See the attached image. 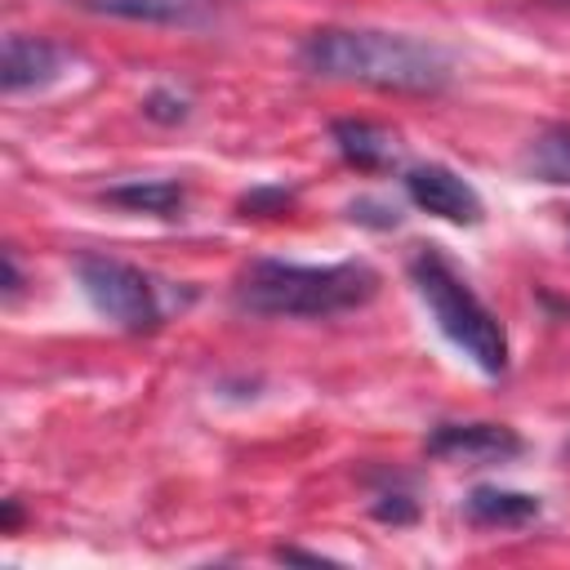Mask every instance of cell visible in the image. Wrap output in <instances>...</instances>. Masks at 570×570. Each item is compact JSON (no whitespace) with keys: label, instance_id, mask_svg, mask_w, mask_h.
Listing matches in <instances>:
<instances>
[{"label":"cell","instance_id":"cell-3","mask_svg":"<svg viewBox=\"0 0 570 570\" xmlns=\"http://www.w3.org/2000/svg\"><path fill=\"white\" fill-rule=\"evenodd\" d=\"M410 281L419 298L428 303L436 330L481 370V374H503L508 370V330L503 321L476 298V289L463 281V272L436 249L419 245L410 258Z\"/></svg>","mask_w":570,"mask_h":570},{"label":"cell","instance_id":"cell-12","mask_svg":"<svg viewBox=\"0 0 570 570\" xmlns=\"http://www.w3.org/2000/svg\"><path fill=\"white\" fill-rule=\"evenodd\" d=\"M521 169L539 183H552V187H570V120H557V125H543L525 156H521Z\"/></svg>","mask_w":570,"mask_h":570},{"label":"cell","instance_id":"cell-18","mask_svg":"<svg viewBox=\"0 0 570 570\" xmlns=\"http://www.w3.org/2000/svg\"><path fill=\"white\" fill-rule=\"evenodd\" d=\"M22 289V276H18V263H13V254H4V294L13 298Z\"/></svg>","mask_w":570,"mask_h":570},{"label":"cell","instance_id":"cell-19","mask_svg":"<svg viewBox=\"0 0 570 570\" xmlns=\"http://www.w3.org/2000/svg\"><path fill=\"white\" fill-rule=\"evenodd\" d=\"M18 517H22L18 499H4V517H0V525H4V530H13V525H18Z\"/></svg>","mask_w":570,"mask_h":570},{"label":"cell","instance_id":"cell-7","mask_svg":"<svg viewBox=\"0 0 570 570\" xmlns=\"http://www.w3.org/2000/svg\"><path fill=\"white\" fill-rule=\"evenodd\" d=\"M67 62V49L45 40V36H4V53H0V89L4 94H22V89H40L49 85Z\"/></svg>","mask_w":570,"mask_h":570},{"label":"cell","instance_id":"cell-16","mask_svg":"<svg viewBox=\"0 0 570 570\" xmlns=\"http://www.w3.org/2000/svg\"><path fill=\"white\" fill-rule=\"evenodd\" d=\"M347 218H352V223H365V227H396V223H401V214H396L392 205H383V200H365V196L347 205Z\"/></svg>","mask_w":570,"mask_h":570},{"label":"cell","instance_id":"cell-2","mask_svg":"<svg viewBox=\"0 0 570 570\" xmlns=\"http://www.w3.org/2000/svg\"><path fill=\"white\" fill-rule=\"evenodd\" d=\"M379 294V272L370 263H285L254 258L236 285L232 303L249 316H338L365 307Z\"/></svg>","mask_w":570,"mask_h":570},{"label":"cell","instance_id":"cell-20","mask_svg":"<svg viewBox=\"0 0 570 570\" xmlns=\"http://www.w3.org/2000/svg\"><path fill=\"white\" fill-rule=\"evenodd\" d=\"M561 4H570V0H561Z\"/></svg>","mask_w":570,"mask_h":570},{"label":"cell","instance_id":"cell-1","mask_svg":"<svg viewBox=\"0 0 570 570\" xmlns=\"http://www.w3.org/2000/svg\"><path fill=\"white\" fill-rule=\"evenodd\" d=\"M298 62L321 80L387 94H441L454 80V62L441 45L374 27H321L298 45Z\"/></svg>","mask_w":570,"mask_h":570},{"label":"cell","instance_id":"cell-15","mask_svg":"<svg viewBox=\"0 0 570 570\" xmlns=\"http://www.w3.org/2000/svg\"><path fill=\"white\" fill-rule=\"evenodd\" d=\"M285 205H294V191H289V187H254V191L240 196L236 209H240L245 218H249V214L258 218V214H281Z\"/></svg>","mask_w":570,"mask_h":570},{"label":"cell","instance_id":"cell-10","mask_svg":"<svg viewBox=\"0 0 570 570\" xmlns=\"http://www.w3.org/2000/svg\"><path fill=\"white\" fill-rule=\"evenodd\" d=\"M463 512L476 521V525H525L543 512L539 494H525V490H503V485H476L468 499H463Z\"/></svg>","mask_w":570,"mask_h":570},{"label":"cell","instance_id":"cell-5","mask_svg":"<svg viewBox=\"0 0 570 570\" xmlns=\"http://www.w3.org/2000/svg\"><path fill=\"white\" fill-rule=\"evenodd\" d=\"M401 187H405V196H410L419 209H428V214H436V218H445V223L476 227V223L485 218V205H481L476 187H472L463 174H454L450 165H436V160L410 165V169L401 174Z\"/></svg>","mask_w":570,"mask_h":570},{"label":"cell","instance_id":"cell-17","mask_svg":"<svg viewBox=\"0 0 570 570\" xmlns=\"http://www.w3.org/2000/svg\"><path fill=\"white\" fill-rule=\"evenodd\" d=\"M272 557H276V561H303V566H330V557H321V552H303V548H276Z\"/></svg>","mask_w":570,"mask_h":570},{"label":"cell","instance_id":"cell-8","mask_svg":"<svg viewBox=\"0 0 570 570\" xmlns=\"http://www.w3.org/2000/svg\"><path fill=\"white\" fill-rule=\"evenodd\" d=\"M71 9L98 13V18H125V22H165V27H187L209 13L214 0H62Z\"/></svg>","mask_w":570,"mask_h":570},{"label":"cell","instance_id":"cell-13","mask_svg":"<svg viewBox=\"0 0 570 570\" xmlns=\"http://www.w3.org/2000/svg\"><path fill=\"white\" fill-rule=\"evenodd\" d=\"M142 116L156 120V125H183L187 120V98L174 94V89H151L142 98Z\"/></svg>","mask_w":570,"mask_h":570},{"label":"cell","instance_id":"cell-14","mask_svg":"<svg viewBox=\"0 0 570 570\" xmlns=\"http://www.w3.org/2000/svg\"><path fill=\"white\" fill-rule=\"evenodd\" d=\"M370 512H374L379 521H387V525H410V521L419 517V503H414L405 490H379L374 503H370Z\"/></svg>","mask_w":570,"mask_h":570},{"label":"cell","instance_id":"cell-11","mask_svg":"<svg viewBox=\"0 0 570 570\" xmlns=\"http://www.w3.org/2000/svg\"><path fill=\"white\" fill-rule=\"evenodd\" d=\"M107 205H120L129 214H156V218H174L187 200V187L178 178H134V183H116L102 191Z\"/></svg>","mask_w":570,"mask_h":570},{"label":"cell","instance_id":"cell-9","mask_svg":"<svg viewBox=\"0 0 570 570\" xmlns=\"http://www.w3.org/2000/svg\"><path fill=\"white\" fill-rule=\"evenodd\" d=\"M330 138H334V147H338V156L347 160V165H356V169H387L392 160H396V151H401V142H396V134L392 129H383V125H374V120H334L330 125Z\"/></svg>","mask_w":570,"mask_h":570},{"label":"cell","instance_id":"cell-6","mask_svg":"<svg viewBox=\"0 0 570 570\" xmlns=\"http://www.w3.org/2000/svg\"><path fill=\"white\" fill-rule=\"evenodd\" d=\"M428 454L463 463H503L521 454V436L503 423H436L428 432Z\"/></svg>","mask_w":570,"mask_h":570},{"label":"cell","instance_id":"cell-4","mask_svg":"<svg viewBox=\"0 0 570 570\" xmlns=\"http://www.w3.org/2000/svg\"><path fill=\"white\" fill-rule=\"evenodd\" d=\"M76 281L85 289V298L94 303V312L116 321L125 334H156L160 330L165 312H160L156 285L134 263H120L111 254H80Z\"/></svg>","mask_w":570,"mask_h":570}]
</instances>
